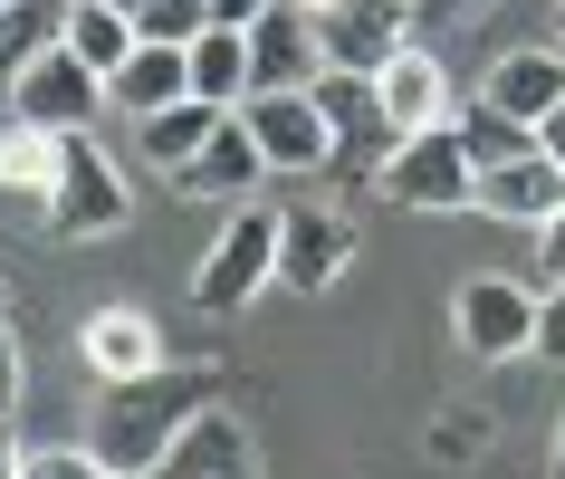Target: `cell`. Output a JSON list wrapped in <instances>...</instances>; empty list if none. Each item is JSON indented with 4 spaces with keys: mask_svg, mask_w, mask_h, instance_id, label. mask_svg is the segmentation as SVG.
<instances>
[{
    "mask_svg": "<svg viewBox=\"0 0 565 479\" xmlns=\"http://www.w3.org/2000/svg\"><path fill=\"white\" fill-rule=\"evenodd\" d=\"M58 30H67V0H10L0 10V96L20 87V67L39 49H58Z\"/></svg>",
    "mask_w": 565,
    "mask_h": 479,
    "instance_id": "obj_23",
    "label": "cell"
},
{
    "mask_svg": "<svg viewBox=\"0 0 565 479\" xmlns=\"http://www.w3.org/2000/svg\"><path fill=\"white\" fill-rule=\"evenodd\" d=\"M77 355H87L96 384H125V374H153V364H173V355H163V327H153L145 307H96L87 327H77Z\"/></svg>",
    "mask_w": 565,
    "mask_h": 479,
    "instance_id": "obj_15",
    "label": "cell"
},
{
    "mask_svg": "<svg viewBox=\"0 0 565 479\" xmlns=\"http://www.w3.org/2000/svg\"><path fill=\"white\" fill-rule=\"evenodd\" d=\"M556 49H565V20H556Z\"/></svg>",
    "mask_w": 565,
    "mask_h": 479,
    "instance_id": "obj_37",
    "label": "cell"
},
{
    "mask_svg": "<svg viewBox=\"0 0 565 479\" xmlns=\"http://www.w3.org/2000/svg\"><path fill=\"white\" fill-rule=\"evenodd\" d=\"M489 96H499L508 116L546 125V106L565 96V49H508V58L489 67Z\"/></svg>",
    "mask_w": 565,
    "mask_h": 479,
    "instance_id": "obj_20",
    "label": "cell"
},
{
    "mask_svg": "<svg viewBox=\"0 0 565 479\" xmlns=\"http://www.w3.org/2000/svg\"><path fill=\"white\" fill-rule=\"evenodd\" d=\"M565 202V163L546 145L536 153H518V163H489V173H479V211H489V221H546V211Z\"/></svg>",
    "mask_w": 565,
    "mask_h": 479,
    "instance_id": "obj_16",
    "label": "cell"
},
{
    "mask_svg": "<svg viewBox=\"0 0 565 479\" xmlns=\"http://www.w3.org/2000/svg\"><path fill=\"white\" fill-rule=\"evenodd\" d=\"M153 479H259V441H249V422H239L231 403H211V413L153 460Z\"/></svg>",
    "mask_w": 565,
    "mask_h": 479,
    "instance_id": "obj_13",
    "label": "cell"
},
{
    "mask_svg": "<svg viewBox=\"0 0 565 479\" xmlns=\"http://www.w3.org/2000/svg\"><path fill=\"white\" fill-rule=\"evenodd\" d=\"M317 106H327V145H335L327 173L374 182V173L393 163V145H403V125H393L384 87H374V77H355V67H327V77H317Z\"/></svg>",
    "mask_w": 565,
    "mask_h": 479,
    "instance_id": "obj_4",
    "label": "cell"
},
{
    "mask_svg": "<svg viewBox=\"0 0 565 479\" xmlns=\"http://www.w3.org/2000/svg\"><path fill=\"white\" fill-rule=\"evenodd\" d=\"M536 364H565V288H536Z\"/></svg>",
    "mask_w": 565,
    "mask_h": 479,
    "instance_id": "obj_27",
    "label": "cell"
},
{
    "mask_svg": "<svg viewBox=\"0 0 565 479\" xmlns=\"http://www.w3.org/2000/svg\"><path fill=\"white\" fill-rule=\"evenodd\" d=\"M231 116V106H202V96H173V106H163V116H145V135H135V145H145V163L153 173H182V163H192V153L211 145V125Z\"/></svg>",
    "mask_w": 565,
    "mask_h": 479,
    "instance_id": "obj_22",
    "label": "cell"
},
{
    "mask_svg": "<svg viewBox=\"0 0 565 479\" xmlns=\"http://www.w3.org/2000/svg\"><path fill=\"white\" fill-rule=\"evenodd\" d=\"M536 288H565V202L536 221Z\"/></svg>",
    "mask_w": 565,
    "mask_h": 479,
    "instance_id": "obj_28",
    "label": "cell"
},
{
    "mask_svg": "<svg viewBox=\"0 0 565 479\" xmlns=\"http://www.w3.org/2000/svg\"><path fill=\"white\" fill-rule=\"evenodd\" d=\"M317 30H327V67H355V77H384L403 49H413V0H327L317 10Z\"/></svg>",
    "mask_w": 565,
    "mask_h": 479,
    "instance_id": "obj_8",
    "label": "cell"
},
{
    "mask_svg": "<svg viewBox=\"0 0 565 479\" xmlns=\"http://www.w3.org/2000/svg\"><path fill=\"white\" fill-rule=\"evenodd\" d=\"M116 479H145V470H116Z\"/></svg>",
    "mask_w": 565,
    "mask_h": 479,
    "instance_id": "obj_36",
    "label": "cell"
},
{
    "mask_svg": "<svg viewBox=\"0 0 565 479\" xmlns=\"http://www.w3.org/2000/svg\"><path fill=\"white\" fill-rule=\"evenodd\" d=\"M182 192H202V202H259V182H268V153H259V135L239 125V106L221 125H211V145L182 163Z\"/></svg>",
    "mask_w": 565,
    "mask_h": 479,
    "instance_id": "obj_14",
    "label": "cell"
},
{
    "mask_svg": "<svg viewBox=\"0 0 565 479\" xmlns=\"http://www.w3.org/2000/svg\"><path fill=\"white\" fill-rule=\"evenodd\" d=\"M259 10H268V0H211V20H239V30H249Z\"/></svg>",
    "mask_w": 565,
    "mask_h": 479,
    "instance_id": "obj_33",
    "label": "cell"
},
{
    "mask_svg": "<svg viewBox=\"0 0 565 479\" xmlns=\"http://www.w3.org/2000/svg\"><path fill=\"white\" fill-rule=\"evenodd\" d=\"M96 106H106V77H96L67 39H58V49H39V58L20 67V87H10V116H20V125H49V135H87Z\"/></svg>",
    "mask_w": 565,
    "mask_h": 479,
    "instance_id": "obj_7",
    "label": "cell"
},
{
    "mask_svg": "<svg viewBox=\"0 0 565 479\" xmlns=\"http://www.w3.org/2000/svg\"><path fill=\"white\" fill-rule=\"evenodd\" d=\"M239 125L259 135L268 173H327V163H335L317 87H249V96H239Z\"/></svg>",
    "mask_w": 565,
    "mask_h": 479,
    "instance_id": "obj_5",
    "label": "cell"
},
{
    "mask_svg": "<svg viewBox=\"0 0 565 479\" xmlns=\"http://www.w3.org/2000/svg\"><path fill=\"white\" fill-rule=\"evenodd\" d=\"M355 249H364L355 211H288V221H278V288L327 298L335 278L355 269Z\"/></svg>",
    "mask_w": 565,
    "mask_h": 479,
    "instance_id": "obj_10",
    "label": "cell"
},
{
    "mask_svg": "<svg viewBox=\"0 0 565 479\" xmlns=\"http://www.w3.org/2000/svg\"><path fill=\"white\" fill-rule=\"evenodd\" d=\"M450 125H460V145H470L479 173H489V163H518V153H536V125H527V116H508L499 96H470Z\"/></svg>",
    "mask_w": 565,
    "mask_h": 479,
    "instance_id": "obj_24",
    "label": "cell"
},
{
    "mask_svg": "<svg viewBox=\"0 0 565 479\" xmlns=\"http://www.w3.org/2000/svg\"><path fill=\"white\" fill-rule=\"evenodd\" d=\"M374 87H384V106H393V125H403V135H422V125H450V116H460V96H450V67L431 58L422 39L384 67V77H374Z\"/></svg>",
    "mask_w": 565,
    "mask_h": 479,
    "instance_id": "obj_18",
    "label": "cell"
},
{
    "mask_svg": "<svg viewBox=\"0 0 565 479\" xmlns=\"http://www.w3.org/2000/svg\"><path fill=\"white\" fill-rule=\"evenodd\" d=\"M182 58H192V96H202V106H239V96H249V30H239V20H211Z\"/></svg>",
    "mask_w": 565,
    "mask_h": 479,
    "instance_id": "obj_19",
    "label": "cell"
},
{
    "mask_svg": "<svg viewBox=\"0 0 565 479\" xmlns=\"http://www.w3.org/2000/svg\"><path fill=\"white\" fill-rule=\"evenodd\" d=\"M374 192H384L393 211H470L479 202V163H470V145H460V125H422V135H403L393 163L374 173Z\"/></svg>",
    "mask_w": 565,
    "mask_h": 479,
    "instance_id": "obj_3",
    "label": "cell"
},
{
    "mask_svg": "<svg viewBox=\"0 0 565 479\" xmlns=\"http://www.w3.org/2000/svg\"><path fill=\"white\" fill-rule=\"evenodd\" d=\"M58 153H67V135L10 116V135H0V221L49 231V211H58Z\"/></svg>",
    "mask_w": 565,
    "mask_h": 479,
    "instance_id": "obj_12",
    "label": "cell"
},
{
    "mask_svg": "<svg viewBox=\"0 0 565 479\" xmlns=\"http://www.w3.org/2000/svg\"><path fill=\"white\" fill-rule=\"evenodd\" d=\"M116 10H153V0H116Z\"/></svg>",
    "mask_w": 565,
    "mask_h": 479,
    "instance_id": "obj_35",
    "label": "cell"
},
{
    "mask_svg": "<svg viewBox=\"0 0 565 479\" xmlns=\"http://www.w3.org/2000/svg\"><path fill=\"white\" fill-rule=\"evenodd\" d=\"M460 10H479V0H413V20H422V30H441V20H460Z\"/></svg>",
    "mask_w": 565,
    "mask_h": 479,
    "instance_id": "obj_30",
    "label": "cell"
},
{
    "mask_svg": "<svg viewBox=\"0 0 565 479\" xmlns=\"http://www.w3.org/2000/svg\"><path fill=\"white\" fill-rule=\"evenodd\" d=\"M20 479H116V470H106L87 441H49V450H30V460H20Z\"/></svg>",
    "mask_w": 565,
    "mask_h": 479,
    "instance_id": "obj_26",
    "label": "cell"
},
{
    "mask_svg": "<svg viewBox=\"0 0 565 479\" xmlns=\"http://www.w3.org/2000/svg\"><path fill=\"white\" fill-rule=\"evenodd\" d=\"M125 173L106 163V153L87 145V135H67V153H58V211H49V240H106V231H125Z\"/></svg>",
    "mask_w": 565,
    "mask_h": 479,
    "instance_id": "obj_9",
    "label": "cell"
},
{
    "mask_svg": "<svg viewBox=\"0 0 565 479\" xmlns=\"http://www.w3.org/2000/svg\"><path fill=\"white\" fill-rule=\"evenodd\" d=\"M173 96H192V58H182L173 39H135V58L106 77V106H125V116L145 125V116H163Z\"/></svg>",
    "mask_w": 565,
    "mask_h": 479,
    "instance_id": "obj_17",
    "label": "cell"
},
{
    "mask_svg": "<svg viewBox=\"0 0 565 479\" xmlns=\"http://www.w3.org/2000/svg\"><path fill=\"white\" fill-rule=\"evenodd\" d=\"M58 39L96 67V77H116V67L135 58V39H145V30H135V10H116V0H67V30Z\"/></svg>",
    "mask_w": 565,
    "mask_h": 479,
    "instance_id": "obj_21",
    "label": "cell"
},
{
    "mask_svg": "<svg viewBox=\"0 0 565 479\" xmlns=\"http://www.w3.org/2000/svg\"><path fill=\"white\" fill-rule=\"evenodd\" d=\"M0 10H10V0H0Z\"/></svg>",
    "mask_w": 565,
    "mask_h": 479,
    "instance_id": "obj_39",
    "label": "cell"
},
{
    "mask_svg": "<svg viewBox=\"0 0 565 479\" xmlns=\"http://www.w3.org/2000/svg\"><path fill=\"white\" fill-rule=\"evenodd\" d=\"M327 77V30L307 0H268L249 20V87H317Z\"/></svg>",
    "mask_w": 565,
    "mask_h": 479,
    "instance_id": "obj_11",
    "label": "cell"
},
{
    "mask_svg": "<svg viewBox=\"0 0 565 479\" xmlns=\"http://www.w3.org/2000/svg\"><path fill=\"white\" fill-rule=\"evenodd\" d=\"M536 145H546V153H556V163H565V96H556V106H546V125H536Z\"/></svg>",
    "mask_w": 565,
    "mask_h": 479,
    "instance_id": "obj_31",
    "label": "cell"
},
{
    "mask_svg": "<svg viewBox=\"0 0 565 479\" xmlns=\"http://www.w3.org/2000/svg\"><path fill=\"white\" fill-rule=\"evenodd\" d=\"M20 384H30V355H20V336L0 327V413H20Z\"/></svg>",
    "mask_w": 565,
    "mask_h": 479,
    "instance_id": "obj_29",
    "label": "cell"
},
{
    "mask_svg": "<svg viewBox=\"0 0 565 479\" xmlns=\"http://www.w3.org/2000/svg\"><path fill=\"white\" fill-rule=\"evenodd\" d=\"M20 460H30V450H20V432H10V413H0V479H20Z\"/></svg>",
    "mask_w": 565,
    "mask_h": 479,
    "instance_id": "obj_32",
    "label": "cell"
},
{
    "mask_svg": "<svg viewBox=\"0 0 565 479\" xmlns=\"http://www.w3.org/2000/svg\"><path fill=\"white\" fill-rule=\"evenodd\" d=\"M221 403V374L211 364H153V374H125V384H96V432L87 450L106 470H145L192 432V422Z\"/></svg>",
    "mask_w": 565,
    "mask_h": 479,
    "instance_id": "obj_1",
    "label": "cell"
},
{
    "mask_svg": "<svg viewBox=\"0 0 565 479\" xmlns=\"http://www.w3.org/2000/svg\"><path fill=\"white\" fill-rule=\"evenodd\" d=\"M135 30H145V39H173V49H192V39L211 30V0H153V10H135Z\"/></svg>",
    "mask_w": 565,
    "mask_h": 479,
    "instance_id": "obj_25",
    "label": "cell"
},
{
    "mask_svg": "<svg viewBox=\"0 0 565 479\" xmlns=\"http://www.w3.org/2000/svg\"><path fill=\"white\" fill-rule=\"evenodd\" d=\"M450 336H460V355H479V364H518L536 345V288H518V278H460Z\"/></svg>",
    "mask_w": 565,
    "mask_h": 479,
    "instance_id": "obj_6",
    "label": "cell"
},
{
    "mask_svg": "<svg viewBox=\"0 0 565 479\" xmlns=\"http://www.w3.org/2000/svg\"><path fill=\"white\" fill-rule=\"evenodd\" d=\"M556 479H565V432H556Z\"/></svg>",
    "mask_w": 565,
    "mask_h": 479,
    "instance_id": "obj_34",
    "label": "cell"
},
{
    "mask_svg": "<svg viewBox=\"0 0 565 479\" xmlns=\"http://www.w3.org/2000/svg\"><path fill=\"white\" fill-rule=\"evenodd\" d=\"M307 10H327V0H307Z\"/></svg>",
    "mask_w": 565,
    "mask_h": 479,
    "instance_id": "obj_38",
    "label": "cell"
},
{
    "mask_svg": "<svg viewBox=\"0 0 565 479\" xmlns=\"http://www.w3.org/2000/svg\"><path fill=\"white\" fill-rule=\"evenodd\" d=\"M278 221H288V211L231 202L221 240H211V249H202V269H192V307H211V317H239V307L259 298V288H278Z\"/></svg>",
    "mask_w": 565,
    "mask_h": 479,
    "instance_id": "obj_2",
    "label": "cell"
}]
</instances>
